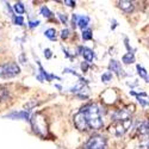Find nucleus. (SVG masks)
Instances as JSON below:
<instances>
[{"instance_id":"nucleus-34","label":"nucleus","mask_w":149,"mask_h":149,"mask_svg":"<svg viewBox=\"0 0 149 149\" xmlns=\"http://www.w3.org/2000/svg\"><path fill=\"white\" fill-rule=\"evenodd\" d=\"M117 25H118V24H117V22H116V20L113 19V20H112V25H111V29H112V30H115Z\"/></svg>"},{"instance_id":"nucleus-1","label":"nucleus","mask_w":149,"mask_h":149,"mask_svg":"<svg viewBox=\"0 0 149 149\" xmlns=\"http://www.w3.org/2000/svg\"><path fill=\"white\" fill-rule=\"evenodd\" d=\"M79 112L84 113L86 122H87V127L88 129H93V130H98L104 125L103 122V113L104 110L97 105V104H87L84 107H81V110Z\"/></svg>"},{"instance_id":"nucleus-28","label":"nucleus","mask_w":149,"mask_h":149,"mask_svg":"<svg viewBox=\"0 0 149 149\" xmlns=\"http://www.w3.org/2000/svg\"><path fill=\"white\" fill-rule=\"evenodd\" d=\"M80 67H81V70H82L84 73H86V72L88 70V68H90V65L87 63V62H82Z\"/></svg>"},{"instance_id":"nucleus-3","label":"nucleus","mask_w":149,"mask_h":149,"mask_svg":"<svg viewBox=\"0 0 149 149\" xmlns=\"http://www.w3.org/2000/svg\"><path fill=\"white\" fill-rule=\"evenodd\" d=\"M20 74V68L16 62H8V63L0 65V78L10 79L15 78Z\"/></svg>"},{"instance_id":"nucleus-12","label":"nucleus","mask_w":149,"mask_h":149,"mask_svg":"<svg viewBox=\"0 0 149 149\" xmlns=\"http://www.w3.org/2000/svg\"><path fill=\"white\" fill-rule=\"evenodd\" d=\"M37 63H38V68H40L41 77H42V78H44L47 81H52L53 79H57V80H60V78H58V77L54 75V74H49V73H48V72L42 67V65H41V62H40V61H37Z\"/></svg>"},{"instance_id":"nucleus-17","label":"nucleus","mask_w":149,"mask_h":149,"mask_svg":"<svg viewBox=\"0 0 149 149\" xmlns=\"http://www.w3.org/2000/svg\"><path fill=\"white\" fill-rule=\"evenodd\" d=\"M139 131H140L141 134H148V132H149V119L144 120V122L141 124L140 128H139Z\"/></svg>"},{"instance_id":"nucleus-11","label":"nucleus","mask_w":149,"mask_h":149,"mask_svg":"<svg viewBox=\"0 0 149 149\" xmlns=\"http://www.w3.org/2000/svg\"><path fill=\"white\" fill-rule=\"evenodd\" d=\"M118 6L122 11H124L125 13H131L134 11L135 6H134V3L131 1H128V0H122V1H118Z\"/></svg>"},{"instance_id":"nucleus-7","label":"nucleus","mask_w":149,"mask_h":149,"mask_svg":"<svg viewBox=\"0 0 149 149\" xmlns=\"http://www.w3.org/2000/svg\"><path fill=\"white\" fill-rule=\"evenodd\" d=\"M74 124L79 130H87V122H86V118L84 116V113L78 112L75 116H74Z\"/></svg>"},{"instance_id":"nucleus-16","label":"nucleus","mask_w":149,"mask_h":149,"mask_svg":"<svg viewBox=\"0 0 149 149\" xmlns=\"http://www.w3.org/2000/svg\"><path fill=\"white\" fill-rule=\"evenodd\" d=\"M13 10H15L16 13H18V15H23L24 12H25V6L23 5V3L17 1V3L13 5Z\"/></svg>"},{"instance_id":"nucleus-26","label":"nucleus","mask_w":149,"mask_h":149,"mask_svg":"<svg viewBox=\"0 0 149 149\" xmlns=\"http://www.w3.org/2000/svg\"><path fill=\"white\" fill-rule=\"evenodd\" d=\"M68 36H69V30L68 29H65V30L61 31V38L62 40H66Z\"/></svg>"},{"instance_id":"nucleus-9","label":"nucleus","mask_w":149,"mask_h":149,"mask_svg":"<svg viewBox=\"0 0 149 149\" xmlns=\"http://www.w3.org/2000/svg\"><path fill=\"white\" fill-rule=\"evenodd\" d=\"M6 118H10V119H25V120H29L30 119V115L26 111H15V112H11L8 115H6Z\"/></svg>"},{"instance_id":"nucleus-6","label":"nucleus","mask_w":149,"mask_h":149,"mask_svg":"<svg viewBox=\"0 0 149 149\" xmlns=\"http://www.w3.org/2000/svg\"><path fill=\"white\" fill-rule=\"evenodd\" d=\"M130 111L125 110V109H120V110H117L116 112L112 113V119L115 122H124V120H128L130 119Z\"/></svg>"},{"instance_id":"nucleus-30","label":"nucleus","mask_w":149,"mask_h":149,"mask_svg":"<svg viewBox=\"0 0 149 149\" xmlns=\"http://www.w3.org/2000/svg\"><path fill=\"white\" fill-rule=\"evenodd\" d=\"M65 73H70V74H73V75H75V77H78V78H81L78 73H75V70H73V69H69V68H65V70H63Z\"/></svg>"},{"instance_id":"nucleus-15","label":"nucleus","mask_w":149,"mask_h":149,"mask_svg":"<svg viewBox=\"0 0 149 149\" xmlns=\"http://www.w3.org/2000/svg\"><path fill=\"white\" fill-rule=\"evenodd\" d=\"M44 36L47 37V38L50 40V41H55V40H56V30H55V29H53V28L48 29V30H45Z\"/></svg>"},{"instance_id":"nucleus-13","label":"nucleus","mask_w":149,"mask_h":149,"mask_svg":"<svg viewBox=\"0 0 149 149\" xmlns=\"http://www.w3.org/2000/svg\"><path fill=\"white\" fill-rule=\"evenodd\" d=\"M88 24H90V17L88 16H78L77 26H79L82 31L88 26Z\"/></svg>"},{"instance_id":"nucleus-25","label":"nucleus","mask_w":149,"mask_h":149,"mask_svg":"<svg viewBox=\"0 0 149 149\" xmlns=\"http://www.w3.org/2000/svg\"><path fill=\"white\" fill-rule=\"evenodd\" d=\"M57 17L60 18V20H61V23H62V24H67L68 19H67V16H66V15H62V13H57Z\"/></svg>"},{"instance_id":"nucleus-21","label":"nucleus","mask_w":149,"mask_h":149,"mask_svg":"<svg viewBox=\"0 0 149 149\" xmlns=\"http://www.w3.org/2000/svg\"><path fill=\"white\" fill-rule=\"evenodd\" d=\"M111 79H112V73L111 72H105L102 75V81L103 82H109V81H111Z\"/></svg>"},{"instance_id":"nucleus-10","label":"nucleus","mask_w":149,"mask_h":149,"mask_svg":"<svg viewBox=\"0 0 149 149\" xmlns=\"http://www.w3.org/2000/svg\"><path fill=\"white\" fill-rule=\"evenodd\" d=\"M109 69H110L111 72L116 73L118 77L123 75V69H122V66H120L119 62H118V61H116V60H111V61H110V63H109Z\"/></svg>"},{"instance_id":"nucleus-2","label":"nucleus","mask_w":149,"mask_h":149,"mask_svg":"<svg viewBox=\"0 0 149 149\" xmlns=\"http://www.w3.org/2000/svg\"><path fill=\"white\" fill-rule=\"evenodd\" d=\"M30 123H31V127H32L35 134L41 136V137H45L47 131H48V127H47V123H45V118L41 113H35L30 118Z\"/></svg>"},{"instance_id":"nucleus-29","label":"nucleus","mask_w":149,"mask_h":149,"mask_svg":"<svg viewBox=\"0 0 149 149\" xmlns=\"http://www.w3.org/2000/svg\"><path fill=\"white\" fill-rule=\"evenodd\" d=\"M77 20H78V15H73V17H72V26L74 29L77 28Z\"/></svg>"},{"instance_id":"nucleus-8","label":"nucleus","mask_w":149,"mask_h":149,"mask_svg":"<svg viewBox=\"0 0 149 149\" xmlns=\"http://www.w3.org/2000/svg\"><path fill=\"white\" fill-rule=\"evenodd\" d=\"M79 52H80V54L84 56V58L86 60V62L87 63H90V62H92L93 61V58H94V52L92 50V49H90V48H87V47H80L79 48Z\"/></svg>"},{"instance_id":"nucleus-31","label":"nucleus","mask_w":149,"mask_h":149,"mask_svg":"<svg viewBox=\"0 0 149 149\" xmlns=\"http://www.w3.org/2000/svg\"><path fill=\"white\" fill-rule=\"evenodd\" d=\"M40 25V20H36V22H29V26L30 28H36V26H38Z\"/></svg>"},{"instance_id":"nucleus-19","label":"nucleus","mask_w":149,"mask_h":149,"mask_svg":"<svg viewBox=\"0 0 149 149\" xmlns=\"http://www.w3.org/2000/svg\"><path fill=\"white\" fill-rule=\"evenodd\" d=\"M136 68H137V74H139V75L142 78V79H147V77H148V73H147V70L142 67V66H140V65H137V66H136Z\"/></svg>"},{"instance_id":"nucleus-22","label":"nucleus","mask_w":149,"mask_h":149,"mask_svg":"<svg viewBox=\"0 0 149 149\" xmlns=\"http://www.w3.org/2000/svg\"><path fill=\"white\" fill-rule=\"evenodd\" d=\"M7 97H8V92L6 90H3L1 87H0V102L7 100Z\"/></svg>"},{"instance_id":"nucleus-24","label":"nucleus","mask_w":149,"mask_h":149,"mask_svg":"<svg viewBox=\"0 0 149 149\" xmlns=\"http://www.w3.org/2000/svg\"><path fill=\"white\" fill-rule=\"evenodd\" d=\"M137 98V100H139V103L143 106V107H147V106H149V102H147L146 99H143V98H141V97H136Z\"/></svg>"},{"instance_id":"nucleus-5","label":"nucleus","mask_w":149,"mask_h":149,"mask_svg":"<svg viewBox=\"0 0 149 149\" xmlns=\"http://www.w3.org/2000/svg\"><path fill=\"white\" fill-rule=\"evenodd\" d=\"M131 120L128 119V120H124V122H115L113 125L110 127V131L112 132L115 136H117V137H120V136H123L124 134H125L128 127L130 125Z\"/></svg>"},{"instance_id":"nucleus-20","label":"nucleus","mask_w":149,"mask_h":149,"mask_svg":"<svg viewBox=\"0 0 149 149\" xmlns=\"http://www.w3.org/2000/svg\"><path fill=\"white\" fill-rule=\"evenodd\" d=\"M41 15H42L43 17H45V18H50V17L53 16L52 11L49 10L47 6H42V7H41Z\"/></svg>"},{"instance_id":"nucleus-27","label":"nucleus","mask_w":149,"mask_h":149,"mask_svg":"<svg viewBox=\"0 0 149 149\" xmlns=\"http://www.w3.org/2000/svg\"><path fill=\"white\" fill-rule=\"evenodd\" d=\"M44 56H45V58H52L53 57V53H52V50H50V49H44Z\"/></svg>"},{"instance_id":"nucleus-18","label":"nucleus","mask_w":149,"mask_h":149,"mask_svg":"<svg viewBox=\"0 0 149 149\" xmlns=\"http://www.w3.org/2000/svg\"><path fill=\"white\" fill-rule=\"evenodd\" d=\"M82 38L85 40V41H91L92 38H93V33H92V30L91 29H85L84 31H82Z\"/></svg>"},{"instance_id":"nucleus-23","label":"nucleus","mask_w":149,"mask_h":149,"mask_svg":"<svg viewBox=\"0 0 149 149\" xmlns=\"http://www.w3.org/2000/svg\"><path fill=\"white\" fill-rule=\"evenodd\" d=\"M13 22H15L16 25H19V26L24 25V18H23L22 16H17V17H15V18H13Z\"/></svg>"},{"instance_id":"nucleus-35","label":"nucleus","mask_w":149,"mask_h":149,"mask_svg":"<svg viewBox=\"0 0 149 149\" xmlns=\"http://www.w3.org/2000/svg\"><path fill=\"white\" fill-rule=\"evenodd\" d=\"M55 87H56V88H58V90H61V88H62L60 85H55Z\"/></svg>"},{"instance_id":"nucleus-33","label":"nucleus","mask_w":149,"mask_h":149,"mask_svg":"<svg viewBox=\"0 0 149 149\" xmlns=\"http://www.w3.org/2000/svg\"><path fill=\"white\" fill-rule=\"evenodd\" d=\"M65 4L69 7H75V1H70V0H66Z\"/></svg>"},{"instance_id":"nucleus-14","label":"nucleus","mask_w":149,"mask_h":149,"mask_svg":"<svg viewBox=\"0 0 149 149\" xmlns=\"http://www.w3.org/2000/svg\"><path fill=\"white\" fill-rule=\"evenodd\" d=\"M135 55L134 53H127V54H124L123 57H122V62L124 65H131L135 62Z\"/></svg>"},{"instance_id":"nucleus-4","label":"nucleus","mask_w":149,"mask_h":149,"mask_svg":"<svg viewBox=\"0 0 149 149\" xmlns=\"http://www.w3.org/2000/svg\"><path fill=\"white\" fill-rule=\"evenodd\" d=\"M84 149H106V140L100 135H94L86 142Z\"/></svg>"},{"instance_id":"nucleus-32","label":"nucleus","mask_w":149,"mask_h":149,"mask_svg":"<svg viewBox=\"0 0 149 149\" xmlns=\"http://www.w3.org/2000/svg\"><path fill=\"white\" fill-rule=\"evenodd\" d=\"M124 43H125V47H127V49L129 50V53H131L132 50H131V48H130V44H129V38H127V37H125V38H124Z\"/></svg>"}]
</instances>
